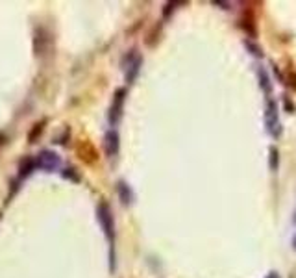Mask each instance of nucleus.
Here are the masks:
<instances>
[{
  "label": "nucleus",
  "instance_id": "nucleus-22",
  "mask_svg": "<svg viewBox=\"0 0 296 278\" xmlns=\"http://www.w3.org/2000/svg\"><path fill=\"white\" fill-rule=\"evenodd\" d=\"M293 224L296 226V212H295V215H293Z\"/></svg>",
  "mask_w": 296,
  "mask_h": 278
},
{
  "label": "nucleus",
  "instance_id": "nucleus-18",
  "mask_svg": "<svg viewBox=\"0 0 296 278\" xmlns=\"http://www.w3.org/2000/svg\"><path fill=\"white\" fill-rule=\"evenodd\" d=\"M283 104H285L287 113H295V111H296V106L293 104V100H289V97H285V99H283Z\"/></svg>",
  "mask_w": 296,
  "mask_h": 278
},
{
  "label": "nucleus",
  "instance_id": "nucleus-16",
  "mask_svg": "<svg viewBox=\"0 0 296 278\" xmlns=\"http://www.w3.org/2000/svg\"><path fill=\"white\" fill-rule=\"evenodd\" d=\"M176 6H180V2H166L165 8H163V19H168L174 13Z\"/></svg>",
  "mask_w": 296,
  "mask_h": 278
},
{
  "label": "nucleus",
  "instance_id": "nucleus-12",
  "mask_svg": "<svg viewBox=\"0 0 296 278\" xmlns=\"http://www.w3.org/2000/svg\"><path fill=\"white\" fill-rule=\"evenodd\" d=\"M45 122L46 120H39L36 126L30 130V134H28V141H30V143H36L37 139L41 138V134H43V130H45Z\"/></svg>",
  "mask_w": 296,
  "mask_h": 278
},
{
  "label": "nucleus",
  "instance_id": "nucleus-3",
  "mask_svg": "<svg viewBox=\"0 0 296 278\" xmlns=\"http://www.w3.org/2000/svg\"><path fill=\"white\" fill-rule=\"evenodd\" d=\"M126 95H128V91L124 87H119L113 95V102H111L110 111H108V119H110L111 126L119 124L120 117H122V110H124V102H126Z\"/></svg>",
  "mask_w": 296,
  "mask_h": 278
},
{
  "label": "nucleus",
  "instance_id": "nucleus-5",
  "mask_svg": "<svg viewBox=\"0 0 296 278\" xmlns=\"http://www.w3.org/2000/svg\"><path fill=\"white\" fill-rule=\"evenodd\" d=\"M104 148H106V154H108L110 158H115L117 154H119L120 136L115 128L108 130V134H106V138H104Z\"/></svg>",
  "mask_w": 296,
  "mask_h": 278
},
{
  "label": "nucleus",
  "instance_id": "nucleus-6",
  "mask_svg": "<svg viewBox=\"0 0 296 278\" xmlns=\"http://www.w3.org/2000/svg\"><path fill=\"white\" fill-rule=\"evenodd\" d=\"M117 193H119L120 202L124 204V206H130V204L133 202V191H131L128 182L119 180V182H117Z\"/></svg>",
  "mask_w": 296,
  "mask_h": 278
},
{
  "label": "nucleus",
  "instance_id": "nucleus-4",
  "mask_svg": "<svg viewBox=\"0 0 296 278\" xmlns=\"http://www.w3.org/2000/svg\"><path fill=\"white\" fill-rule=\"evenodd\" d=\"M36 165L37 169H43V171H56L59 167V156L52 152V150H41L36 156Z\"/></svg>",
  "mask_w": 296,
  "mask_h": 278
},
{
  "label": "nucleus",
  "instance_id": "nucleus-9",
  "mask_svg": "<svg viewBox=\"0 0 296 278\" xmlns=\"http://www.w3.org/2000/svg\"><path fill=\"white\" fill-rule=\"evenodd\" d=\"M141 65H143V56L139 54L135 58V61L130 65L128 69H126V82L128 83H133L135 82V78H137L139 71H141Z\"/></svg>",
  "mask_w": 296,
  "mask_h": 278
},
{
  "label": "nucleus",
  "instance_id": "nucleus-11",
  "mask_svg": "<svg viewBox=\"0 0 296 278\" xmlns=\"http://www.w3.org/2000/svg\"><path fill=\"white\" fill-rule=\"evenodd\" d=\"M278 167H279V150L274 145L268 148V169L272 173H276Z\"/></svg>",
  "mask_w": 296,
  "mask_h": 278
},
{
  "label": "nucleus",
  "instance_id": "nucleus-20",
  "mask_svg": "<svg viewBox=\"0 0 296 278\" xmlns=\"http://www.w3.org/2000/svg\"><path fill=\"white\" fill-rule=\"evenodd\" d=\"M265 278H281V277H279V273H278V271H270Z\"/></svg>",
  "mask_w": 296,
  "mask_h": 278
},
{
  "label": "nucleus",
  "instance_id": "nucleus-17",
  "mask_svg": "<svg viewBox=\"0 0 296 278\" xmlns=\"http://www.w3.org/2000/svg\"><path fill=\"white\" fill-rule=\"evenodd\" d=\"M69 136H71V130L67 128L65 136H63V134H59V136L56 138V143H57V145H67V143H69Z\"/></svg>",
  "mask_w": 296,
  "mask_h": 278
},
{
  "label": "nucleus",
  "instance_id": "nucleus-2",
  "mask_svg": "<svg viewBox=\"0 0 296 278\" xmlns=\"http://www.w3.org/2000/svg\"><path fill=\"white\" fill-rule=\"evenodd\" d=\"M96 217H98V222H100L106 238H108L110 243L113 245V239H115V221H113V213H111L110 204L106 202L98 204V206H96Z\"/></svg>",
  "mask_w": 296,
  "mask_h": 278
},
{
  "label": "nucleus",
  "instance_id": "nucleus-13",
  "mask_svg": "<svg viewBox=\"0 0 296 278\" xmlns=\"http://www.w3.org/2000/svg\"><path fill=\"white\" fill-rule=\"evenodd\" d=\"M59 175H61V178H65V180H71V182H80V175H78V171H74L73 167H63L61 171H59Z\"/></svg>",
  "mask_w": 296,
  "mask_h": 278
},
{
  "label": "nucleus",
  "instance_id": "nucleus-23",
  "mask_svg": "<svg viewBox=\"0 0 296 278\" xmlns=\"http://www.w3.org/2000/svg\"><path fill=\"white\" fill-rule=\"evenodd\" d=\"M4 139H6V138H4V136H0V145H2V143H4Z\"/></svg>",
  "mask_w": 296,
  "mask_h": 278
},
{
  "label": "nucleus",
  "instance_id": "nucleus-15",
  "mask_svg": "<svg viewBox=\"0 0 296 278\" xmlns=\"http://www.w3.org/2000/svg\"><path fill=\"white\" fill-rule=\"evenodd\" d=\"M242 45L246 46V50H248L252 56H256V58H263V48L259 45H256L254 41H250V39H244L242 41Z\"/></svg>",
  "mask_w": 296,
  "mask_h": 278
},
{
  "label": "nucleus",
  "instance_id": "nucleus-7",
  "mask_svg": "<svg viewBox=\"0 0 296 278\" xmlns=\"http://www.w3.org/2000/svg\"><path fill=\"white\" fill-rule=\"evenodd\" d=\"M258 80H259V87H261V91L265 93L267 97H270V95H272V82H270V76H268L267 69L258 67Z\"/></svg>",
  "mask_w": 296,
  "mask_h": 278
},
{
  "label": "nucleus",
  "instance_id": "nucleus-1",
  "mask_svg": "<svg viewBox=\"0 0 296 278\" xmlns=\"http://www.w3.org/2000/svg\"><path fill=\"white\" fill-rule=\"evenodd\" d=\"M265 126L272 138L278 139L283 134V128L279 124V108L272 97H267V102H265Z\"/></svg>",
  "mask_w": 296,
  "mask_h": 278
},
{
  "label": "nucleus",
  "instance_id": "nucleus-21",
  "mask_svg": "<svg viewBox=\"0 0 296 278\" xmlns=\"http://www.w3.org/2000/svg\"><path fill=\"white\" fill-rule=\"evenodd\" d=\"M291 243H293V249L296 250V234H295V236H293V241H291Z\"/></svg>",
  "mask_w": 296,
  "mask_h": 278
},
{
  "label": "nucleus",
  "instance_id": "nucleus-8",
  "mask_svg": "<svg viewBox=\"0 0 296 278\" xmlns=\"http://www.w3.org/2000/svg\"><path fill=\"white\" fill-rule=\"evenodd\" d=\"M34 169H37L36 158H32V156L22 158L20 163H18V176H20V178H26L28 175H32Z\"/></svg>",
  "mask_w": 296,
  "mask_h": 278
},
{
  "label": "nucleus",
  "instance_id": "nucleus-10",
  "mask_svg": "<svg viewBox=\"0 0 296 278\" xmlns=\"http://www.w3.org/2000/svg\"><path fill=\"white\" fill-rule=\"evenodd\" d=\"M46 37H48V34H46L43 28H39V30L36 32V37H34V48H36V54L37 56H41L43 52H45Z\"/></svg>",
  "mask_w": 296,
  "mask_h": 278
},
{
  "label": "nucleus",
  "instance_id": "nucleus-14",
  "mask_svg": "<svg viewBox=\"0 0 296 278\" xmlns=\"http://www.w3.org/2000/svg\"><path fill=\"white\" fill-rule=\"evenodd\" d=\"M137 50H135V48H131V50H128V52H126V54H124V58H122V60H120V67H122V69H124V71H126V69H128L130 65L133 63V61H135V58H137Z\"/></svg>",
  "mask_w": 296,
  "mask_h": 278
},
{
  "label": "nucleus",
  "instance_id": "nucleus-19",
  "mask_svg": "<svg viewBox=\"0 0 296 278\" xmlns=\"http://www.w3.org/2000/svg\"><path fill=\"white\" fill-rule=\"evenodd\" d=\"M213 6H219V8H222V9H230L231 8L230 2H221V0H215V2H213Z\"/></svg>",
  "mask_w": 296,
  "mask_h": 278
}]
</instances>
